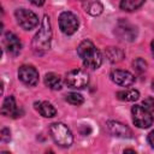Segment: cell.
Listing matches in <instances>:
<instances>
[{"label": "cell", "instance_id": "6da1fadb", "mask_svg": "<svg viewBox=\"0 0 154 154\" xmlns=\"http://www.w3.org/2000/svg\"><path fill=\"white\" fill-rule=\"evenodd\" d=\"M51 42H52V26H51L49 17L46 14L42 19L38 31L35 34L32 38L31 48L35 54L42 55L51 48Z\"/></svg>", "mask_w": 154, "mask_h": 154}, {"label": "cell", "instance_id": "7a4b0ae2", "mask_svg": "<svg viewBox=\"0 0 154 154\" xmlns=\"http://www.w3.org/2000/svg\"><path fill=\"white\" fill-rule=\"evenodd\" d=\"M77 54L82 59L85 67H89L91 70L99 69L102 63V55L100 51L96 49L94 43L89 40L82 41L77 47Z\"/></svg>", "mask_w": 154, "mask_h": 154}, {"label": "cell", "instance_id": "3957f363", "mask_svg": "<svg viewBox=\"0 0 154 154\" xmlns=\"http://www.w3.org/2000/svg\"><path fill=\"white\" fill-rule=\"evenodd\" d=\"M49 132L53 141L60 147L67 148L73 142L72 132L64 123H53L49 128Z\"/></svg>", "mask_w": 154, "mask_h": 154}, {"label": "cell", "instance_id": "277c9868", "mask_svg": "<svg viewBox=\"0 0 154 154\" xmlns=\"http://www.w3.org/2000/svg\"><path fill=\"white\" fill-rule=\"evenodd\" d=\"M65 83L69 88L72 89H82L89 83L88 73L82 69H75L66 73Z\"/></svg>", "mask_w": 154, "mask_h": 154}, {"label": "cell", "instance_id": "5b68a950", "mask_svg": "<svg viewBox=\"0 0 154 154\" xmlns=\"http://www.w3.org/2000/svg\"><path fill=\"white\" fill-rule=\"evenodd\" d=\"M132 122L137 128L147 129L153 124V116L142 105H135L131 108Z\"/></svg>", "mask_w": 154, "mask_h": 154}, {"label": "cell", "instance_id": "8992f818", "mask_svg": "<svg viewBox=\"0 0 154 154\" xmlns=\"http://www.w3.org/2000/svg\"><path fill=\"white\" fill-rule=\"evenodd\" d=\"M14 16H16L18 25L20 28H23L24 30H32L38 24V17L36 16V13H34L30 10L18 8V10H16Z\"/></svg>", "mask_w": 154, "mask_h": 154}, {"label": "cell", "instance_id": "52a82bcc", "mask_svg": "<svg viewBox=\"0 0 154 154\" xmlns=\"http://www.w3.org/2000/svg\"><path fill=\"white\" fill-rule=\"evenodd\" d=\"M78 18L70 11L61 12L59 16V28L65 35H72L78 30Z\"/></svg>", "mask_w": 154, "mask_h": 154}, {"label": "cell", "instance_id": "ba28073f", "mask_svg": "<svg viewBox=\"0 0 154 154\" xmlns=\"http://www.w3.org/2000/svg\"><path fill=\"white\" fill-rule=\"evenodd\" d=\"M116 35L120 38V40H124V41H134L137 36V28L132 24H130L129 22L126 20H119L117 26H116V30H114Z\"/></svg>", "mask_w": 154, "mask_h": 154}, {"label": "cell", "instance_id": "9c48e42d", "mask_svg": "<svg viewBox=\"0 0 154 154\" xmlns=\"http://www.w3.org/2000/svg\"><path fill=\"white\" fill-rule=\"evenodd\" d=\"M18 78L24 84L34 87L38 82V71L31 65H22L18 69Z\"/></svg>", "mask_w": 154, "mask_h": 154}, {"label": "cell", "instance_id": "30bf717a", "mask_svg": "<svg viewBox=\"0 0 154 154\" xmlns=\"http://www.w3.org/2000/svg\"><path fill=\"white\" fill-rule=\"evenodd\" d=\"M106 126L108 129V131L117 137H122V138H130L132 137V131L129 126H126L125 124L120 123V122H116V120H108L106 123Z\"/></svg>", "mask_w": 154, "mask_h": 154}, {"label": "cell", "instance_id": "8fae6325", "mask_svg": "<svg viewBox=\"0 0 154 154\" xmlns=\"http://www.w3.org/2000/svg\"><path fill=\"white\" fill-rule=\"evenodd\" d=\"M4 46L6 48V51L8 52V54L16 57L22 51V42L20 40L13 34V32H6L4 36Z\"/></svg>", "mask_w": 154, "mask_h": 154}, {"label": "cell", "instance_id": "7c38bea8", "mask_svg": "<svg viewBox=\"0 0 154 154\" xmlns=\"http://www.w3.org/2000/svg\"><path fill=\"white\" fill-rule=\"evenodd\" d=\"M111 79L122 87H129L135 82V77L131 72L125 70H114L111 72Z\"/></svg>", "mask_w": 154, "mask_h": 154}, {"label": "cell", "instance_id": "4fadbf2b", "mask_svg": "<svg viewBox=\"0 0 154 154\" xmlns=\"http://www.w3.org/2000/svg\"><path fill=\"white\" fill-rule=\"evenodd\" d=\"M1 113L6 117H11V118H17L19 117V109H18V106L16 103V99L14 96L10 95L7 96L4 102H2V107H1Z\"/></svg>", "mask_w": 154, "mask_h": 154}, {"label": "cell", "instance_id": "5bb4252c", "mask_svg": "<svg viewBox=\"0 0 154 154\" xmlns=\"http://www.w3.org/2000/svg\"><path fill=\"white\" fill-rule=\"evenodd\" d=\"M35 107L37 109V112L45 117V118H52L57 114V109L54 108V106L52 103H49L48 101H42V102H36Z\"/></svg>", "mask_w": 154, "mask_h": 154}, {"label": "cell", "instance_id": "9a60e30c", "mask_svg": "<svg viewBox=\"0 0 154 154\" xmlns=\"http://www.w3.org/2000/svg\"><path fill=\"white\" fill-rule=\"evenodd\" d=\"M45 84L52 90H60L61 89V78L59 75L54 72H48L45 76Z\"/></svg>", "mask_w": 154, "mask_h": 154}, {"label": "cell", "instance_id": "2e32d148", "mask_svg": "<svg viewBox=\"0 0 154 154\" xmlns=\"http://www.w3.org/2000/svg\"><path fill=\"white\" fill-rule=\"evenodd\" d=\"M105 54H106V58L111 63H119L124 58V52L118 47H107V48H105Z\"/></svg>", "mask_w": 154, "mask_h": 154}, {"label": "cell", "instance_id": "e0dca14e", "mask_svg": "<svg viewBox=\"0 0 154 154\" xmlns=\"http://www.w3.org/2000/svg\"><path fill=\"white\" fill-rule=\"evenodd\" d=\"M103 11V6L99 0H87L85 4V12L91 16H99Z\"/></svg>", "mask_w": 154, "mask_h": 154}, {"label": "cell", "instance_id": "ac0fdd59", "mask_svg": "<svg viewBox=\"0 0 154 154\" xmlns=\"http://www.w3.org/2000/svg\"><path fill=\"white\" fill-rule=\"evenodd\" d=\"M117 97L122 101H136L140 99V93L136 89H126L117 93Z\"/></svg>", "mask_w": 154, "mask_h": 154}, {"label": "cell", "instance_id": "d6986e66", "mask_svg": "<svg viewBox=\"0 0 154 154\" xmlns=\"http://www.w3.org/2000/svg\"><path fill=\"white\" fill-rule=\"evenodd\" d=\"M144 1L146 0H122L119 6L123 11L131 12V11H135L138 7H141L144 4Z\"/></svg>", "mask_w": 154, "mask_h": 154}, {"label": "cell", "instance_id": "ffe728a7", "mask_svg": "<svg viewBox=\"0 0 154 154\" xmlns=\"http://www.w3.org/2000/svg\"><path fill=\"white\" fill-rule=\"evenodd\" d=\"M66 101L71 105H75V106H79L84 102V99L81 94H77V93H70L66 95Z\"/></svg>", "mask_w": 154, "mask_h": 154}, {"label": "cell", "instance_id": "44dd1931", "mask_svg": "<svg viewBox=\"0 0 154 154\" xmlns=\"http://www.w3.org/2000/svg\"><path fill=\"white\" fill-rule=\"evenodd\" d=\"M132 66H134V69H135L137 72L142 73V72H144V71L147 70V61H146L144 59H142V58H137V59L134 60Z\"/></svg>", "mask_w": 154, "mask_h": 154}, {"label": "cell", "instance_id": "7402d4cb", "mask_svg": "<svg viewBox=\"0 0 154 154\" xmlns=\"http://www.w3.org/2000/svg\"><path fill=\"white\" fill-rule=\"evenodd\" d=\"M142 106L147 109V111H149L150 113H153L154 112V99L153 97H146L143 101H142Z\"/></svg>", "mask_w": 154, "mask_h": 154}, {"label": "cell", "instance_id": "603a6c76", "mask_svg": "<svg viewBox=\"0 0 154 154\" xmlns=\"http://www.w3.org/2000/svg\"><path fill=\"white\" fill-rule=\"evenodd\" d=\"M10 138H11V131H10V129L4 128L1 130V141L2 142H8Z\"/></svg>", "mask_w": 154, "mask_h": 154}, {"label": "cell", "instance_id": "cb8c5ba5", "mask_svg": "<svg viewBox=\"0 0 154 154\" xmlns=\"http://www.w3.org/2000/svg\"><path fill=\"white\" fill-rule=\"evenodd\" d=\"M148 142H149V144L154 148V130L149 132V135H148Z\"/></svg>", "mask_w": 154, "mask_h": 154}, {"label": "cell", "instance_id": "d4e9b609", "mask_svg": "<svg viewBox=\"0 0 154 154\" xmlns=\"http://www.w3.org/2000/svg\"><path fill=\"white\" fill-rule=\"evenodd\" d=\"M31 4H34L35 6H42L45 4V0H30Z\"/></svg>", "mask_w": 154, "mask_h": 154}, {"label": "cell", "instance_id": "484cf974", "mask_svg": "<svg viewBox=\"0 0 154 154\" xmlns=\"http://www.w3.org/2000/svg\"><path fill=\"white\" fill-rule=\"evenodd\" d=\"M124 153H135V150L134 149H125Z\"/></svg>", "mask_w": 154, "mask_h": 154}, {"label": "cell", "instance_id": "4316f807", "mask_svg": "<svg viewBox=\"0 0 154 154\" xmlns=\"http://www.w3.org/2000/svg\"><path fill=\"white\" fill-rule=\"evenodd\" d=\"M150 47H152V53H153V55H154V40L152 41V45H150Z\"/></svg>", "mask_w": 154, "mask_h": 154}, {"label": "cell", "instance_id": "83f0119b", "mask_svg": "<svg viewBox=\"0 0 154 154\" xmlns=\"http://www.w3.org/2000/svg\"><path fill=\"white\" fill-rule=\"evenodd\" d=\"M152 89L154 90V79H153V82H152Z\"/></svg>", "mask_w": 154, "mask_h": 154}, {"label": "cell", "instance_id": "f1b7e54d", "mask_svg": "<svg viewBox=\"0 0 154 154\" xmlns=\"http://www.w3.org/2000/svg\"><path fill=\"white\" fill-rule=\"evenodd\" d=\"M82 1H85V0H82Z\"/></svg>", "mask_w": 154, "mask_h": 154}]
</instances>
